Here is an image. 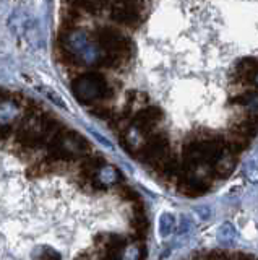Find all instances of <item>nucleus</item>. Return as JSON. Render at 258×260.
<instances>
[{
  "instance_id": "obj_1",
  "label": "nucleus",
  "mask_w": 258,
  "mask_h": 260,
  "mask_svg": "<svg viewBox=\"0 0 258 260\" xmlns=\"http://www.w3.org/2000/svg\"><path fill=\"white\" fill-rule=\"evenodd\" d=\"M148 239L124 172L36 103L0 93V260H145Z\"/></svg>"
},
{
  "instance_id": "obj_4",
  "label": "nucleus",
  "mask_w": 258,
  "mask_h": 260,
  "mask_svg": "<svg viewBox=\"0 0 258 260\" xmlns=\"http://www.w3.org/2000/svg\"><path fill=\"white\" fill-rule=\"evenodd\" d=\"M258 77V59L255 57H244L236 64V70L231 75L232 88H254L255 80Z\"/></svg>"
},
{
  "instance_id": "obj_2",
  "label": "nucleus",
  "mask_w": 258,
  "mask_h": 260,
  "mask_svg": "<svg viewBox=\"0 0 258 260\" xmlns=\"http://www.w3.org/2000/svg\"><path fill=\"white\" fill-rule=\"evenodd\" d=\"M96 44L102 51V55H112L120 60H124L128 65L132 60V51L133 44L124 33L114 28H99L93 34Z\"/></svg>"
},
{
  "instance_id": "obj_3",
  "label": "nucleus",
  "mask_w": 258,
  "mask_h": 260,
  "mask_svg": "<svg viewBox=\"0 0 258 260\" xmlns=\"http://www.w3.org/2000/svg\"><path fill=\"white\" fill-rule=\"evenodd\" d=\"M110 18L120 26L137 29L143 23L145 5L140 0H109Z\"/></svg>"
}]
</instances>
